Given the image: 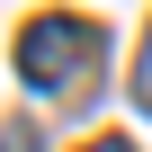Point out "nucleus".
I'll list each match as a JSON object with an SVG mask.
<instances>
[{"label":"nucleus","instance_id":"4","mask_svg":"<svg viewBox=\"0 0 152 152\" xmlns=\"http://www.w3.org/2000/svg\"><path fill=\"white\" fill-rule=\"evenodd\" d=\"M9 152H27V125H9Z\"/></svg>","mask_w":152,"mask_h":152},{"label":"nucleus","instance_id":"2","mask_svg":"<svg viewBox=\"0 0 152 152\" xmlns=\"http://www.w3.org/2000/svg\"><path fill=\"white\" fill-rule=\"evenodd\" d=\"M134 99L152 107V45H143V63H134Z\"/></svg>","mask_w":152,"mask_h":152},{"label":"nucleus","instance_id":"1","mask_svg":"<svg viewBox=\"0 0 152 152\" xmlns=\"http://www.w3.org/2000/svg\"><path fill=\"white\" fill-rule=\"evenodd\" d=\"M99 54H107L99 18H27V27H18V81H27L36 99H72Z\"/></svg>","mask_w":152,"mask_h":152},{"label":"nucleus","instance_id":"3","mask_svg":"<svg viewBox=\"0 0 152 152\" xmlns=\"http://www.w3.org/2000/svg\"><path fill=\"white\" fill-rule=\"evenodd\" d=\"M81 152H134V143H125V134H90Z\"/></svg>","mask_w":152,"mask_h":152}]
</instances>
